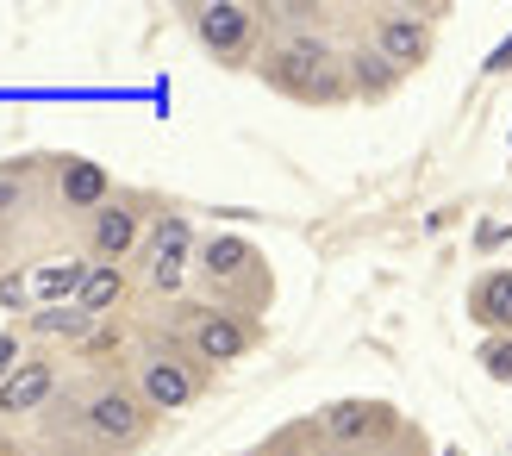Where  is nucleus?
<instances>
[{
    "instance_id": "nucleus-1",
    "label": "nucleus",
    "mask_w": 512,
    "mask_h": 456,
    "mask_svg": "<svg viewBox=\"0 0 512 456\" xmlns=\"http://www.w3.org/2000/svg\"><path fill=\"white\" fill-rule=\"evenodd\" d=\"M263 19H269V13H263ZM256 75H263L269 88L294 94V100H319V107H331V100L350 94V75H344V63H338V50H331L319 32H306V25L281 32V38L263 50Z\"/></svg>"
},
{
    "instance_id": "nucleus-2",
    "label": "nucleus",
    "mask_w": 512,
    "mask_h": 456,
    "mask_svg": "<svg viewBox=\"0 0 512 456\" xmlns=\"http://www.w3.org/2000/svg\"><path fill=\"white\" fill-rule=\"evenodd\" d=\"M200 282H207V294L219 300V313H238V319H250L275 288L263 257H256L244 238H207L200 244Z\"/></svg>"
},
{
    "instance_id": "nucleus-3",
    "label": "nucleus",
    "mask_w": 512,
    "mask_h": 456,
    "mask_svg": "<svg viewBox=\"0 0 512 456\" xmlns=\"http://www.w3.org/2000/svg\"><path fill=\"white\" fill-rule=\"evenodd\" d=\"M75 413H82V432L100 456H125V450H138L150 438V425H157V413L144 407V394L132 388H119V382H100L88 388L82 400H75Z\"/></svg>"
},
{
    "instance_id": "nucleus-4",
    "label": "nucleus",
    "mask_w": 512,
    "mask_h": 456,
    "mask_svg": "<svg viewBox=\"0 0 512 456\" xmlns=\"http://www.w3.org/2000/svg\"><path fill=\"white\" fill-rule=\"evenodd\" d=\"M200 363L194 350H182L175 338H150L144 344V357H138V394H144V407L150 413H175V407H188V400L200 394Z\"/></svg>"
},
{
    "instance_id": "nucleus-5",
    "label": "nucleus",
    "mask_w": 512,
    "mask_h": 456,
    "mask_svg": "<svg viewBox=\"0 0 512 456\" xmlns=\"http://www.w3.org/2000/svg\"><path fill=\"white\" fill-rule=\"evenodd\" d=\"M375 50L388 57L400 75L406 69H419L431 57V19L419 7H381L375 13Z\"/></svg>"
},
{
    "instance_id": "nucleus-6",
    "label": "nucleus",
    "mask_w": 512,
    "mask_h": 456,
    "mask_svg": "<svg viewBox=\"0 0 512 456\" xmlns=\"http://www.w3.org/2000/svg\"><path fill=\"white\" fill-rule=\"evenodd\" d=\"M188 344H194V357L200 363H238L244 350H250V325L238 313H219V307H200L188 313Z\"/></svg>"
},
{
    "instance_id": "nucleus-7",
    "label": "nucleus",
    "mask_w": 512,
    "mask_h": 456,
    "mask_svg": "<svg viewBox=\"0 0 512 456\" xmlns=\"http://www.w3.org/2000/svg\"><path fill=\"white\" fill-rule=\"evenodd\" d=\"M188 244H194V232H188V219H157V238H150V250H144V282H150V294H175L182 288V275H188Z\"/></svg>"
},
{
    "instance_id": "nucleus-8",
    "label": "nucleus",
    "mask_w": 512,
    "mask_h": 456,
    "mask_svg": "<svg viewBox=\"0 0 512 456\" xmlns=\"http://www.w3.org/2000/svg\"><path fill=\"white\" fill-rule=\"evenodd\" d=\"M256 7H238V0H219V7H194V32H200V44L213 50V57H225V63H238L244 57V44H250V32H256Z\"/></svg>"
},
{
    "instance_id": "nucleus-9",
    "label": "nucleus",
    "mask_w": 512,
    "mask_h": 456,
    "mask_svg": "<svg viewBox=\"0 0 512 456\" xmlns=\"http://www.w3.org/2000/svg\"><path fill=\"white\" fill-rule=\"evenodd\" d=\"M319 432L331 444H375V438H388L394 432V407H381V400H338V407H325L319 413Z\"/></svg>"
},
{
    "instance_id": "nucleus-10",
    "label": "nucleus",
    "mask_w": 512,
    "mask_h": 456,
    "mask_svg": "<svg viewBox=\"0 0 512 456\" xmlns=\"http://www.w3.org/2000/svg\"><path fill=\"white\" fill-rule=\"evenodd\" d=\"M138 207L132 200H107L94 219H88V250H94V263H125L132 257V244H138Z\"/></svg>"
},
{
    "instance_id": "nucleus-11",
    "label": "nucleus",
    "mask_w": 512,
    "mask_h": 456,
    "mask_svg": "<svg viewBox=\"0 0 512 456\" xmlns=\"http://www.w3.org/2000/svg\"><path fill=\"white\" fill-rule=\"evenodd\" d=\"M50 400H57V363L50 357H25L7 382H0V413L7 419L38 413V407H50Z\"/></svg>"
},
{
    "instance_id": "nucleus-12",
    "label": "nucleus",
    "mask_w": 512,
    "mask_h": 456,
    "mask_svg": "<svg viewBox=\"0 0 512 456\" xmlns=\"http://www.w3.org/2000/svg\"><path fill=\"white\" fill-rule=\"evenodd\" d=\"M469 319L488 325V332H512V269H488L481 282L469 288Z\"/></svg>"
},
{
    "instance_id": "nucleus-13",
    "label": "nucleus",
    "mask_w": 512,
    "mask_h": 456,
    "mask_svg": "<svg viewBox=\"0 0 512 456\" xmlns=\"http://www.w3.org/2000/svg\"><path fill=\"white\" fill-rule=\"evenodd\" d=\"M57 194H63V207H107V169L88 163V157H63L57 163Z\"/></svg>"
},
{
    "instance_id": "nucleus-14",
    "label": "nucleus",
    "mask_w": 512,
    "mask_h": 456,
    "mask_svg": "<svg viewBox=\"0 0 512 456\" xmlns=\"http://www.w3.org/2000/svg\"><path fill=\"white\" fill-rule=\"evenodd\" d=\"M344 69H350V94H369V100H381V94H394V82H400V69L381 57L375 44H363V50H350L344 57Z\"/></svg>"
},
{
    "instance_id": "nucleus-15",
    "label": "nucleus",
    "mask_w": 512,
    "mask_h": 456,
    "mask_svg": "<svg viewBox=\"0 0 512 456\" xmlns=\"http://www.w3.org/2000/svg\"><path fill=\"white\" fill-rule=\"evenodd\" d=\"M119 294H125V269L119 263H88V282H82V294H75V307H82V313H107Z\"/></svg>"
},
{
    "instance_id": "nucleus-16",
    "label": "nucleus",
    "mask_w": 512,
    "mask_h": 456,
    "mask_svg": "<svg viewBox=\"0 0 512 456\" xmlns=\"http://www.w3.org/2000/svg\"><path fill=\"white\" fill-rule=\"evenodd\" d=\"M32 332L38 338H88L94 332V313H82V307H44L32 319Z\"/></svg>"
},
{
    "instance_id": "nucleus-17",
    "label": "nucleus",
    "mask_w": 512,
    "mask_h": 456,
    "mask_svg": "<svg viewBox=\"0 0 512 456\" xmlns=\"http://www.w3.org/2000/svg\"><path fill=\"white\" fill-rule=\"evenodd\" d=\"M82 282H88V263H50V269H38V275H32V288H38L44 300L82 294Z\"/></svg>"
},
{
    "instance_id": "nucleus-18",
    "label": "nucleus",
    "mask_w": 512,
    "mask_h": 456,
    "mask_svg": "<svg viewBox=\"0 0 512 456\" xmlns=\"http://www.w3.org/2000/svg\"><path fill=\"white\" fill-rule=\"evenodd\" d=\"M481 369L494 375V382H512V338H488L481 344V357H475Z\"/></svg>"
},
{
    "instance_id": "nucleus-19",
    "label": "nucleus",
    "mask_w": 512,
    "mask_h": 456,
    "mask_svg": "<svg viewBox=\"0 0 512 456\" xmlns=\"http://www.w3.org/2000/svg\"><path fill=\"white\" fill-rule=\"evenodd\" d=\"M25 288H32L25 275H0V307H19V300H25Z\"/></svg>"
},
{
    "instance_id": "nucleus-20",
    "label": "nucleus",
    "mask_w": 512,
    "mask_h": 456,
    "mask_svg": "<svg viewBox=\"0 0 512 456\" xmlns=\"http://www.w3.org/2000/svg\"><path fill=\"white\" fill-rule=\"evenodd\" d=\"M13 369H19V338H13V332H0V382H7Z\"/></svg>"
},
{
    "instance_id": "nucleus-21",
    "label": "nucleus",
    "mask_w": 512,
    "mask_h": 456,
    "mask_svg": "<svg viewBox=\"0 0 512 456\" xmlns=\"http://www.w3.org/2000/svg\"><path fill=\"white\" fill-rule=\"evenodd\" d=\"M506 238H512V219H494V225H481V238H475V244H481V250H494V244H506Z\"/></svg>"
},
{
    "instance_id": "nucleus-22",
    "label": "nucleus",
    "mask_w": 512,
    "mask_h": 456,
    "mask_svg": "<svg viewBox=\"0 0 512 456\" xmlns=\"http://www.w3.org/2000/svg\"><path fill=\"white\" fill-rule=\"evenodd\" d=\"M500 69H512V38L494 50V57H488V75H500Z\"/></svg>"
},
{
    "instance_id": "nucleus-23",
    "label": "nucleus",
    "mask_w": 512,
    "mask_h": 456,
    "mask_svg": "<svg viewBox=\"0 0 512 456\" xmlns=\"http://www.w3.org/2000/svg\"><path fill=\"white\" fill-rule=\"evenodd\" d=\"M250 456H269V450H250Z\"/></svg>"
},
{
    "instance_id": "nucleus-24",
    "label": "nucleus",
    "mask_w": 512,
    "mask_h": 456,
    "mask_svg": "<svg viewBox=\"0 0 512 456\" xmlns=\"http://www.w3.org/2000/svg\"><path fill=\"white\" fill-rule=\"evenodd\" d=\"M0 456H19V450H0Z\"/></svg>"
}]
</instances>
